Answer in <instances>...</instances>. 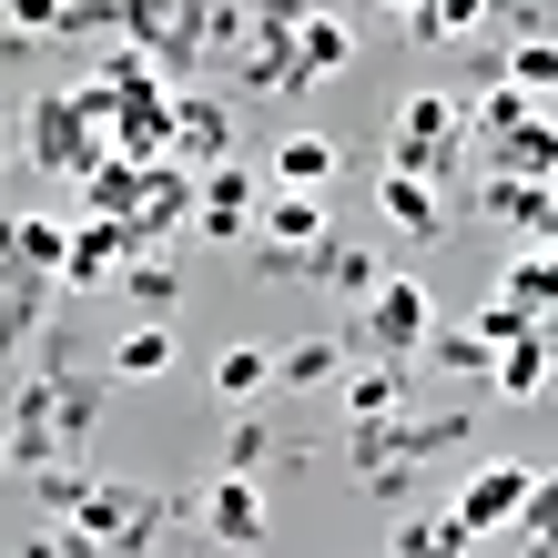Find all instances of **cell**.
<instances>
[{"label": "cell", "instance_id": "cell-1", "mask_svg": "<svg viewBox=\"0 0 558 558\" xmlns=\"http://www.w3.org/2000/svg\"><path fill=\"white\" fill-rule=\"evenodd\" d=\"M102 426V376H82V355H72V336H41V366L21 376V397H11V416H0V447H11V477H31V468H51V457H82V437Z\"/></svg>", "mask_w": 558, "mask_h": 558}, {"label": "cell", "instance_id": "cell-2", "mask_svg": "<svg viewBox=\"0 0 558 558\" xmlns=\"http://www.w3.org/2000/svg\"><path fill=\"white\" fill-rule=\"evenodd\" d=\"M386 162L397 173H426L437 193L477 183V153H468V102L457 92H407L397 122H386Z\"/></svg>", "mask_w": 558, "mask_h": 558}, {"label": "cell", "instance_id": "cell-3", "mask_svg": "<svg viewBox=\"0 0 558 558\" xmlns=\"http://www.w3.org/2000/svg\"><path fill=\"white\" fill-rule=\"evenodd\" d=\"M426 336H437V294H426L416 275H386L366 305H355V325H345V345L376 355V366H416Z\"/></svg>", "mask_w": 558, "mask_h": 558}, {"label": "cell", "instance_id": "cell-4", "mask_svg": "<svg viewBox=\"0 0 558 558\" xmlns=\"http://www.w3.org/2000/svg\"><path fill=\"white\" fill-rule=\"evenodd\" d=\"M21 122H31V143H21V153L41 162V173H61V183H82L92 162H112V143H102V122L82 112V92H72V82H51V92H41V102H31Z\"/></svg>", "mask_w": 558, "mask_h": 558}, {"label": "cell", "instance_id": "cell-5", "mask_svg": "<svg viewBox=\"0 0 558 558\" xmlns=\"http://www.w3.org/2000/svg\"><path fill=\"white\" fill-rule=\"evenodd\" d=\"M112 162H173V82H122L112 92V122H102Z\"/></svg>", "mask_w": 558, "mask_h": 558}, {"label": "cell", "instance_id": "cell-6", "mask_svg": "<svg viewBox=\"0 0 558 558\" xmlns=\"http://www.w3.org/2000/svg\"><path fill=\"white\" fill-rule=\"evenodd\" d=\"M254 214H265V173L234 153V162H214L204 193H193V234L204 244H254Z\"/></svg>", "mask_w": 558, "mask_h": 558}, {"label": "cell", "instance_id": "cell-7", "mask_svg": "<svg viewBox=\"0 0 558 558\" xmlns=\"http://www.w3.org/2000/svg\"><path fill=\"white\" fill-rule=\"evenodd\" d=\"M133 265V223H102V214H82L72 223V254H61V294H112V275Z\"/></svg>", "mask_w": 558, "mask_h": 558}, {"label": "cell", "instance_id": "cell-8", "mask_svg": "<svg viewBox=\"0 0 558 558\" xmlns=\"http://www.w3.org/2000/svg\"><path fill=\"white\" fill-rule=\"evenodd\" d=\"M173 162L183 173L234 162V102H223V92H173Z\"/></svg>", "mask_w": 558, "mask_h": 558}, {"label": "cell", "instance_id": "cell-9", "mask_svg": "<svg viewBox=\"0 0 558 558\" xmlns=\"http://www.w3.org/2000/svg\"><path fill=\"white\" fill-rule=\"evenodd\" d=\"M477 153V173H508V183H558V122L529 112V122H508V133H487L468 143Z\"/></svg>", "mask_w": 558, "mask_h": 558}, {"label": "cell", "instance_id": "cell-10", "mask_svg": "<svg viewBox=\"0 0 558 558\" xmlns=\"http://www.w3.org/2000/svg\"><path fill=\"white\" fill-rule=\"evenodd\" d=\"M345 61H355V21L315 0V11H305V31L284 41V92H315L325 72H345Z\"/></svg>", "mask_w": 558, "mask_h": 558}, {"label": "cell", "instance_id": "cell-11", "mask_svg": "<svg viewBox=\"0 0 558 558\" xmlns=\"http://www.w3.org/2000/svg\"><path fill=\"white\" fill-rule=\"evenodd\" d=\"M51 305H61V284H51V275H11V265H0V366H11L21 345H41V336H51Z\"/></svg>", "mask_w": 558, "mask_h": 558}, {"label": "cell", "instance_id": "cell-12", "mask_svg": "<svg viewBox=\"0 0 558 558\" xmlns=\"http://www.w3.org/2000/svg\"><path fill=\"white\" fill-rule=\"evenodd\" d=\"M518 498H529V468H477V477L447 498V518H457L468 538H487V529H518Z\"/></svg>", "mask_w": 558, "mask_h": 558}, {"label": "cell", "instance_id": "cell-13", "mask_svg": "<svg viewBox=\"0 0 558 558\" xmlns=\"http://www.w3.org/2000/svg\"><path fill=\"white\" fill-rule=\"evenodd\" d=\"M376 214L397 223L407 244H437V234H447V193L426 183V173H397V162H386V173H376Z\"/></svg>", "mask_w": 558, "mask_h": 558}, {"label": "cell", "instance_id": "cell-14", "mask_svg": "<svg viewBox=\"0 0 558 558\" xmlns=\"http://www.w3.org/2000/svg\"><path fill=\"white\" fill-rule=\"evenodd\" d=\"M193 193H204V173H183V162H143L133 244H162V234H173V223H193Z\"/></svg>", "mask_w": 558, "mask_h": 558}, {"label": "cell", "instance_id": "cell-15", "mask_svg": "<svg viewBox=\"0 0 558 558\" xmlns=\"http://www.w3.org/2000/svg\"><path fill=\"white\" fill-rule=\"evenodd\" d=\"M61 254H72V223L61 214H0V265L11 275H51L61 284Z\"/></svg>", "mask_w": 558, "mask_h": 558}, {"label": "cell", "instance_id": "cell-16", "mask_svg": "<svg viewBox=\"0 0 558 558\" xmlns=\"http://www.w3.org/2000/svg\"><path fill=\"white\" fill-rule=\"evenodd\" d=\"M193 518H204L214 548H265V487H254V477H214V498Z\"/></svg>", "mask_w": 558, "mask_h": 558}, {"label": "cell", "instance_id": "cell-17", "mask_svg": "<svg viewBox=\"0 0 558 558\" xmlns=\"http://www.w3.org/2000/svg\"><path fill=\"white\" fill-rule=\"evenodd\" d=\"M305 284L345 294V305H366V294L386 284V254H376V244H355V234H325V244H315V265H305Z\"/></svg>", "mask_w": 558, "mask_h": 558}, {"label": "cell", "instance_id": "cell-18", "mask_svg": "<svg viewBox=\"0 0 558 558\" xmlns=\"http://www.w3.org/2000/svg\"><path fill=\"white\" fill-rule=\"evenodd\" d=\"M254 244H275V254H315V244H325V193H275V183H265Z\"/></svg>", "mask_w": 558, "mask_h": 558}, {"label": "cell", "instance_id": "cell-19", "mask_svg": "<svg viewBox=\"0 0 558 558\" xmlns=\"http://www.w3.org/2000/svg\"><path fill=\"white\" fill-rule=\"evenodd\" d=\"M487 193V214L508 223V234H529V244H558V193L548 183H508V173H477Z\"/></svg>", "mask_w": 558, "mask_h": 558}, {"label": "cell", "instance_id": "cell-20", "mask_svg": "<svg viewBox=\"0 0 558 558\" xmlns=\"http://www.w3.org/2000/svg\"><path fill=\"white\" fill-rule=\"evenodd\" d=\"M336 162H345L336 133H284L275 162H265V183H275V193H336Z\"/></svg>", "mask_w": 558, "mask_h": 558}, {"label": "cell", "instance_id": "cell-21", "mask_svg": "<svg viewBox=\"0 0 558 558\" xmlns=\"http://www.w3.org/2000/svg\"><path fill=\"white\" fill-rule=\"evenodd\" d=\"M112 294H133V305H143L153 325H173V305H183V275H173V254H162V244H133V265L112 275Z\"/></svg>", "mask_w": 558, "mask_h": 558}, {"label": "cell", "instance_id": "cell-22", "mask_svg": "<svg viewBox=\"0 0 558 558\" xmlns=\"http://www.w3.org/2000/svg\"><path fill=\"white\" fill-rule=\"evenodd\" d=\"M397 11H407V31H416L426 51H457V41L487 31V0H397Z\"/></svg>", "mask_w": 558, "mask_h": 558}, {"label": "cell", "instance_id": "cell-23", "mask_svg": "<svg viewBox=\"0 0 558 558\" xmlns=\"http://www.w3.org/2000/svg\"><path fill=\"white\" fill-rule=\"evenodd\" d=\"M265 468H284V437L254 426V407H234V426H223V447H214V477H265Z\"/></svg>", "mask_w": 558, "mask_h": 558}, {"label": "cell", "instance_id": "cell-24", "mask_svg": "<svg viewBox=\"0 0 558 558\" xmlns=\"http://www.w3.org/2000/svg\"><path fill=\"white\" fill-rule=\"evenodd\" d=\"M548 376H558V355L538 345V325H529V336H518V345H498V366H487V397H508V407H529V397H538Z\"/></svg>", "mask_w": 558, "mask_h": 558}, {"label": "cell", "instance_id": "cell-25", "mask_svg": "<svg viewBox=\"0 0 558 558\" xmlns=\"http://www.w3.org/2000/svg\"><path fill=\"white\" fill-rule=\"evenodd\" d=\"M416 376H426V366H355V376H336V386H345V416H355V426H376V416H397Z\"/></svg>", "mask_w": 558, "mask_h": 558}, {"label": "cell", "instance_id": "cell-26", "mask_svg": "<svg viewBox=\"0 0 558 558\" xmlns=\"http://www.w3.org/2000/svg\"><path fill=\"white\" fill-rule=\"evenodd\" d=\"M345 366H355V345H345V336H305V345H284V355H275V386H305V397H315V386H336Z\"/></svg>", "mask_w": 558, "mask_h": 558}, {"label": "cell", "instance_id": "cell-27", "mask_svg": "<svg viewBox=\"0 0 558 558\" xmlns=\"http://www.w3.org/2000/svg\"><path fill=\"white\" fill-rule=\"evenodd\" d=\"M468 548H477V538L457 529L447 508H407V518H397V548H386V558H468Z\"/></svg>", "mask_w": 558, "mask_h": 558}, {"label": "cell", "instance_id": "cell-28", "mask_svg": "<svg viewBox=\"0 0 558 558\" xmlns=\"http://www.w3.org/2000/svg\"><path fill=\"white\" fill-rule=\"evenodd\" d=\"M82 498H92V468H82V457H51V468H31V508H41V529L82 518Z\"/></svg>", "mask_w": 558, "mask_h": 558}, {"label": "cell", "instance_id": "cell-29", "mask_svg": "<svg viewBox=\"0 0 558 558\" xmlns=\"http://www.w3.org/2000/svg\"><path fill=\"white\" fill-rule=\"evenodd\" d=\"M498 82H518L538 102V92H558V31H529V41H508L498 51Z\"/></svg>", "mask_w": 558, "mask_h": 558}, {"label": "cell", "instance_id": "cell-30", "mask_svg": "<svg viewBox=\"0 0 558 558\" xmlns=\"http://www.w3.org/2000/svg\"><path fill=\"white\" fill-rule=\"evenodd\" d=\"M416 366H437V376H487L498 366V345L477 336V325H437V336H426V355Z\"/></svg>", "mask_w": 558, "mask_h": 558}, {"label": "cell", "instance_id": "cell-31", "mask_svg": "<svg viewBox=\"0 0 558 558\" xmlns=\"http://www.w3.org/2000/svg\"><path fill=\"white\" fill-rule=\"evenodd\" d=\"M265 386H275V355H265V345H223V355H214V397H223V407H254Z\"/></svg>", "mask_w": 558, "mask_h": 558}, {"label": "cell", "instance_id": "cell-32", "mask_svg": "<svg viewBox=\"0 0 558 558\" xmlns=\"http://www.w3.org/2000/svg\"><path fill=\"white\" fill-rule=\"evenodd\" d=\"M112 376H122V386H153V376H173V325H133V336L112 345Z\"/></svg>", "mask_w": 558, "mask_h": 558}, {"label": "cell", "instance_id": "cell-33", "mask_svg": "<svg viewBox=\"0 0 558 558\" xmlns=\"http://www.w3.org/2000/svg\"><path fill=\"white\" fill-rule=\"evenodd\" d=\"M498 294H508V305H518V315H529V325H538V315L558 305V265H548V244H529V254H518V265H508V284H498Z\"/></svg>", "mask_w": 558, "mask_h": 558}, {"label": "cell", "instance_id": "cell-34", "mask_svg": "<svg viewBox=\"0 0 558 558\" xmlns=\"http://www.w3.org/2000/svg\"><path fill=\"white\" fill-rule=\"evenodd\" d=\"M0 31H11V41H31V51H41L51 31H61V0H0Z\"/></svg>", "mask_w": 558, "mask_h": 558}, {"label": "cell", "instance_id": "cell-35", "mask_svg": "<svg viewBox=\"0 0 558 558\" xmlns=\"http://www.w3.org/2000/svg\"><path fill=\"white\" fill-rule=\"evenodd\" d=\"M92 31H122V0H61V31H51V41H92Z\"/></svg>", "mask_w": 558, "mask_h": 558}, {"label": "cell", "instance_id": "cell-36", "mask_svg": "<svg viewBox=\"0 0 558 558\" xmlns=\"http://www.w3.org/2000/svg\"><path fill=\"white\" fill-rule=\"evenodd\" d=\"M162 31H173V0H122V41H162Z\"/></svg>", "mask_w": 558, "mask_h": 558}, {"label": "cell", "instance_id": "cell-37", "mask_svg": "<svg viewBox=\"0 0 558 558\" xmlns=\"http://www.w3.org/2000/svg\"><path fill=\"white\" fill-rule=\"evenodd\" d=\"M477 336H487V345H518V336H529V315H518L508 294H487V305H477Z\"/></svg>", "mask_w": 558, "mask_h": 558}, {"label": "cell", "instance_id": "cell-38", "mask_svg": "<svg viewBox=\"0 0 558 558\" xmlns=\"http://www.w3.org/2000/svg\"><path fill=\"white\" fill-rule=\"evenodd\" d=\"M11 122H21V112H11V102H0V173H11Z\"/></svg>", "mask_w": 558, "mask_h": 558}, {"label": "cell", "instance_id": "cell-39", "mask_svg": "<svg viewBox=\"0 0 558 558\" xmlns=\"http://www.w3.org/2000/svg\"><path fill=\"white\" fill-rule=\"evenodd\" d=\"M0 477H11V447H0Z\"/></svg>", "mask_w": 558, "mask_h": 558}, {"label": "cell", "instance_id": "cell-40", "mask_svg": "<svg viewBox=\"0 0 558 558\" xmlns=\"http://www.w3.org/2000/svg\"><path fill=\"white\" fill-rule=\"evenodd\" d=\"M548 265H558V244H548Z\"/></svg>", "mask_w": 558, "mask_h": 558}, {"label": "cell", "instance_id": "cell-41", "mask_svg": "<svg viewBox=\"0 0 558 558\" xmlns=\"http://www.w3.org/2000/svg\"><path fill=\"white\" fill-rule=\"evenodd\" d=\"M325 11H336V0H325Z\"/></svg>", "mask_w": 558, "mask_h": 558}, {"label": "cell", "instance_id": "cell-42", "mask_svg": "<svg viewBox=\"0 0 558 558\" xmlns=\"http://www.w3.org/2000/svg\"><path fill=\"white\" fill-rule=\"evenodd\" d=\"M548 193H558V183H548Z\"/></svg>", "mask_w": 558, "mask_h": 558}]
</instances>
